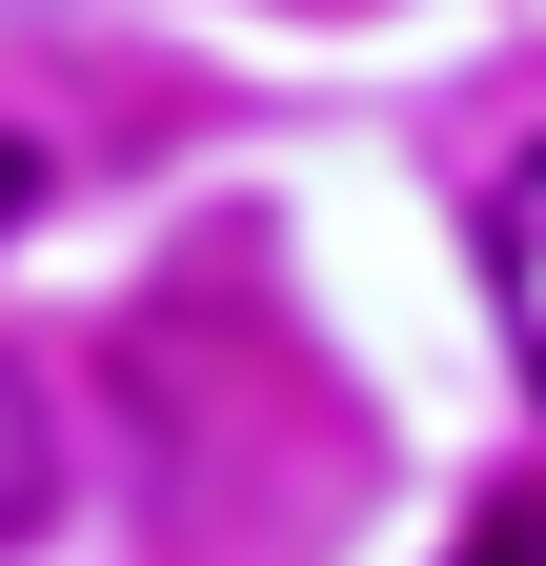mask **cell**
Instances as JSON below:
<instances>
[{
	"label": "cell",
	"mask_w": 546,
	"mask_h": 566,
	"mask_svg": "<svg viewBox=\"0 0 546 566\" xmlns=\"http://www.w3.org/2000/svg\"><path fill=\"white\" fill-rule=\"evenodd\" d=\"M21 202H41V142H0V223H21Z\"/></svg>",
	"instance_id": "277c9868"
},
{
	"label": "cell",
	"mask_w": 546,
	"mask_h": 566,
	"mask_svg": "<svg viewBox=\"0 0 546 566\" xmlns=\"http://www.w3.org/2000/svg\"><path fill=\"white\" fill-rule=\"evenodd\" d=\"M445 566H546V485H506V506H486V526H465Z\"/></svg>",
	"instance_id": "3957f363"
},
{
	"label": "cell",
	"mask_w": 546,
	"mask_h": 566,
	"mask_svg": "<svg viewBox=\"0 0 546 566\" xmlns=\"http://www.w3.org/2000/svg\"><path fill=\"white\" fill-rule=\"evenodd\" d=\"M41 485H61V424H41V365L0 344V546L41 526Z\"/></svg>",
	"instance_id": "7a4b0ae2"
},
{
	"label": "cell",
	"mask_w": 546,
	"mask_h": 566,
	"mask_svg": "<svg viewBox=\"0 0 546 566\" xmlns=\"http://www.w3.org/2000/svg\"><path fill=\"white\" fill-rule=\"evenodd\" d=\"M486 304H506V365L546 385V142L486 182Z\"/></svg>",
	"instance_id": "6da1fadb"
}]
</instances>
